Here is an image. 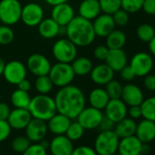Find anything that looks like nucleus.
Segmentation results:
<instances>
[{"instance_id":"1","label":"nucleus","mask_w":155,"mask_h":155,"mask_svg":"<svg viewBox=\"0 0 155 155\" xmlns=\"http://www.w3.org/2000/svg\"><path fill=\"white\" fill-rule=\"evenodd\" d=\"M57 111L69 119H76L85 108L86 98L83 91L77 86L68 85L59 88L54 97Z\"/></svg>"},{"instance_id":"2","label":"nucleus","mask_w":155,"mask_h":155,"mask_svg":"<svg viewBox=\"0 0 155 155\" xmlns=\"http://www.w3.org/2000/svg\"><path fill=\"white\" fill-rule=\"evenodd\" d=\"M65 34L77 47L83 48L91 45L96 38L92 22L81 16H75L66 26Z\"/></svg>"},{"instance_id":"3","label":"nucleus","mask_w":155,"mask_h":155,"mask_svg":"<svg viewBox=\"0 0 155 155\" xmlns=\"http://www.w3.org/2000/svg\"><path fill=\"white\" fill-rule=\"evenodd\" d=\"M28 110L32 118L44 121H48L58 112L54 98L48 96V94H38L31 98Z\"/></svg>"},{"instance_id":"4","label":"nucleus","mask_w":155,"mask_h":155,"mask_svg":"<svg viewBox=\"0 0 155 155\" xmlns=\"http://www.w3.org/2000/svg\"><path fill=\"white\" fill-rule=\"evenodd\" d=\"M120 138L114 130L101 131L94 141V150L98 155H113L118 151Z\"/></svg>"},{"instance_id":"5","label":"nucleus","mask_w":155,"mask_h":155,"mask_svg":"<svg viewBox=\"0 0 155 155\" xmlns=\"http://www.w3.org/2000/svg\"><path fill=\"white\" fill-rule=\"evenodd\" d=\"M48 76L54 86L62 88L71 84L75 78V73L70 63L57 62L51 66Z\"/></svg>"},{"instance_id":"6","label":"nucleus","mask_w":155,"mask_h":155,"mask_svg":"<svg viewBox=\"0 0 155 155\" xmlns=\"http://www.w3.org/2000/svg\"><path fill=\"white\" fill-rule=\"evenodd\" d=\"M22 5L18 0L0 1V22L4 25L13 26L20 21Z\"/></svg>"},{"instance_id":"7","label":"nucleus","mask_w":155,"mask_h":155,"mask_svg":"<svg viewBox=\"0 0 155 155\" xmlns=\"http://www.w3.org/2000/svg\"><path fill=\"white\" fill-rule=\"evenodd\" d=\"M77 46L68 38L58 39L52 47V54L58 62L71 63L78 54Z\"/></svg>"},{"instance_id":"8","label":"nucleus","mask_w":155,"mask_h":155,"mask_svg":"<svg viewBox=\"0 0 155 155\" xmlns=\"http://www.w3.org/2000/svg\"><path fill=\"white\" fill-rule=\"evenodd\" d=\"M129 66L134 72L135 77H145L153 69L154 61L150 54L138 52L131 58Z\"/></svg>"},{"instance_id":"9","label":"nucleus","mask_w":155,"mask_h":155,"mask_svg":"<svg viewBox=\"0 0 155 155\" xmlns=\"http://www.w3.org/2000/svg\"><path fill=\"white\" fill-rule=\"evenodd\" d=\"M103 116L104 114L102 110L90 106L85 107L80 112L76 118V120L85 129V130H91L99 128Z\"/></svg>"},{"instance_id":"10","label":"nucleus","mask_w":155,"mask_h":155,"mask_svg":"<svg viewBox=\"0 0 155 155\" xmlns=\"http://www.w3.org/2000/svg\"><path fill=\"white\" fill-rule=\"evenodd\" d=\"M28 68L19 60H11L5 65L3 76L7 82L12 85H18L22 80L27 78Z\"/></svg>"},{"instance_id":"11","label":"nucleus","mask_w":155,"mask_h":155,"mask_svg":"<svg viewBox=\"0 0 155 155\" xmlns=\"http://www.w3.org/2000/svg\"><path fill=\"white\" fill-rule=\"evenodd\" d=\"M44 18V10L38 3H28L22 7L20 20L28 27H38Z\"/></svg>"},{"instance_id":"12","label":"nucleus","mask_w":155,"mask_h":155,"mask_svg":"<svg viewBox=\"0 0 155 155\" xmlns=\"http://www.w3.org/2000/svg\"><path fill=\"white\" fill-rule=\"evenodd\" d=\"M26 67L28 70H29L33 75L38 77L48 75L51 68V63L44 55L35 53L28 57Z\"/></svg>"},{"instance_id":"13","label":"nucleus","mask_w":155,"mask_h":155,"mask_svg":"<svg viewBox=\"0 0 155 155\" xmlns=\"http://www.w3.org/2000/svg\"><path fill=\"white\" fill-rule=\"evenodd\" d=\"M104 115L114 123L126 118L128 115V106L121 99H110L104 109Z\"/></svg>"},{"instance_id":"14","label":"nucleus","mask_w":155,"mask_h":155,"mask_svg":"<svg viewBox=\"0 0 155 155\" xmlns=\"http://www.w3.org/2000/svg\"><path fill=\"white\" fill-rule=\"evenodd\" d=\"M26 136L31 142H40L45 139L48 131L47 121L32 118L25 129Z\"/></svg>"},{"instance_id":"15","label":"nucleus","mask_w":155,"mask_h":155,"mask_svg":"<svg viewBox=\"0 0 155 155\" xmlns=\"http://www.w3.org/2000/svg\"><path fill=\"white\" fill-rule=\"evenodd\" d=\"M48 150L51 155H71L74 145L65 134L55 135V137L49 141Z\"/></svg>"},{"instance_id":"16","label":"nucleus","mask_w":155,"mask_h":155,"mask_svg":"<svg viewBox=\"0 0 155 155\" xmlns=\"http://www.w3.org/2000/svg\"><path fill=\"white\" fill-rule=\"evenodd\" d=\"M75 17L73 8L68 3H61L53 6L51 10V18L60 27H66Z\"/></svg>"},{"instance_id":"17","label":"nucleus","mask_w":155,"mask_h":155,"mask_svg":"<svg viewBox=\"0 0 155 155\" xmlns=\"http://www.w3.org/2000/svg\"><path fill=\"white\" fill-rule=\"evenodd\" d=\"M32 120V116L28 109H18L15 108L10 111L8 118V122L12 130H25L29 121Z\"/></svg>"},{"instance_id":"18","label":"nucleus","mask_w":155,"mask_h":155,"mask_svg":"<svg viewBox=\"0 0 155 155\" xmlns=\"http://www.w3.org/2000/svg\"><path fill=\"white\" fill-rule=\"evenodd\" d=\"M96 37L106 38L113 29H115V23L111 15L101 14L92 22Z\"/></svg>"},{"instance_id":"19","label":"nucleus","mask_w":155,"mask_h":155,"mask_svg":"<svg viewBox=\"0 0 155 155\" xmlns=\"http://www.w3.org/2000/svg\"><path fill=\"white\" fill-rule=\"evenodd\" d=\"M120 99L129 107L136 106L141 104L144 100V95L139 86L132 83H129L123 86Z\"/></svg>"},{"instance_id":"20","label":"nucleus","mask_w":155,"mask_h":155,"mask_svg":"<svg viewBox=\"0 0 155 155\" xmlns=\"http://www.w3.org/2000/svg\"><path fill=\"white\" fill-rule=\"evenodd\" d=\"M90 75L91 81L95 84L102 86L113 80L114 71L106 63H102L93 67Z\"/></svg>"},{"instance_id":"21","label":"nucleus","mask_w":155,"mask_h":155,"mask_svg":"<svg viewBox=\"0 0 155 155\" xmlns=\"http://www.w3.org/2000/svg\"><path fill=\"white\" fill-rule=\"evenodd\" d=\"M142 142L135 136L120 139L118 152L121 155H141Z\"/></svg>"},{"instance_id":"22","label":"nucleus","mask_w":155,"mask_h":155,"mask_svg":"<svg viewBox=\"0 0 155 155\" xmlns=\"http://www.w3.org/2000/svg\"><path fill=\"white\" fill-rule=\"evenodd\" d=\"M135 136L142 143H150L155 140V122L143 119L137 123Z\"/></svg>"},{"instance_id":"23","label":"nucleus","mask_w":155,"mask_h":155,"mask_svg":"<svg viewBox=\"0 0 155 155\" xmlns=\"http://www.w3.org/2000/svg\"><path fill=\"white\" fill-rule=\"evenodd\" d=\"M70 122L71 119L57 112L47 121L48 130L54 135H63L66 133Z\"/></svg>"},{"instance_id":"24","label":"nucleus","mask_w":155,"mask_h":155,"mask_svg":"<svg viewBox=\"0 0 155 155\" xmlns=\"http://www.w3.org/2000/svg\"><path fill=\"white\" fill-rule=\"evenodd\" d=\"M105 62L114 72L120 71L128 65V57L122 48L110 49Z\"/></svg>"},{"instance_id":"25","label":"nucleus","mask_w":155,"mask_h":155,"mask_svg":"<svg viewBox=\"0 0 155 155\" xmlns=\"http://www.w3.org/2000/svg\"><path fill=\"white\" fill-rule=\"evenodd\" d=\"M101 14V9L99 0H81L79 6V16L91 21Z\"/></svg>"},{"instance_id":"26","label":"nucleus","mask_w":155,"mask_h":155,"mask_svg":"<svg viewBox=\"0 0 155 155\" xmlns=\"http://www.w3.org/2000/svg\"><path fill=\"white\" fill-rule=\"evenodd\" d=\"M60 28L61 27L51 18H43V20L38 26L39 35L46 39L54 38L60 34Z\"/></svg>"},{"instance_id":"27","label":"nucleus","mask_w":155,"mask_h":155,"mask_svg":"<svg viewBox=\"0 0 155 155\" xmlns=\"http://www.w3.org/2000/svg\"><path fill=\"white\" fill-rule=\"evenodd\" d=\"M136 127H137V123L135 120L130 117L129 118L126 117L121 120L118 121L117 123H115L113 130L117 134V136L120 139H121V138L135 135Z\"/></svg>"},{"instance_id":"28","label":"nucleus","mask_w":155,"mask_h":155,"mask_svg":"<svg viewBox=\"0 0 155 155\" xmlns=\"http://www.w3.org/2000/svg\"><path fill=\"white\" fill-rule=\"evenodd\" d=\"M110 100V99L107 94L105 89H101V88H97L92 90L89 95V102L91 106L101 110H103L105 109Z\"/></svg>"},{"instance_id":"29","label":"nucleus","mask_w":155,"mask_h":155,"mask_svg":"<svg viewBox=\"0 0 155 155\" xmlns=\"http://www.w3.org/2000/svg\"><path fill=\"white\" fill-rule=\"evenodd\" d=\"M70 65L75 73V76H81V77L89 75L93 68L92 61L86 57L76 58L70 63Z\"/></svg>"},{"instance_id":"30","label":"nucleus","mask_w":155,"mask_h":155,"mask_svg":"<svg viewBox=\"0 0 155 155\" xmlns=\"http://www.w3.org/2000/svg\"><path fill=\"white\" fill-rule=\"evenodd\" d=\"M127 41V37L125 33L121 30L113 29L106 37V46L110 49H119L122 48Z\"/></svg>"},{"instance_id":"31","label":"nucleus","mask_w":155,"mask_h":155,"mask_svg":"<svg viewBox=\"0 0 155 155\" xmlns=\"http://www.w3.org/2000/svg\"><path fill=\"white\" fill-rule=\"evenodd\" d=\"M10 101L12 105L18 109H28L31 101V97L28 91H21L19 89L14 91L11 94Z\"/></svg>"},{"instance_id":"32","label":"nucleus","mask_w":155,"mask_h":155,"mask_svg":"<svg viewBox=\"0 0 155 155\" xmlns=\"http://www.w3.org/2000/svg\"><path fill=\"white\" fill-rule=\"evenodd\" d=\"M140 106L143 119L155 122V96L144 99Z\"/></svg>"},{"instance_id":"33","label":"nucleus","mask_w":155,"mask_h":155,"mask_svg":"<svg viewBox=\"0 0 155 155\" xmlns=\"http://www.w3.org/2000/svg\"><path fill=\"white\" fill-rule=\"evenodd\" d=\"M54 87V84L48 75L38 76L35 81V89L38 94H48Z\"/></svg>"},{"instance_id":"34","label":"nucleus","mask_w":155,"mask_h":155,"mask_svg":"<svg viewBox=\"0 0 155 155\" xmlns=\"http://www.w3.org/2000/svg\"><path fill=\"white\" fill-rule=\"evenodd\" d=\"M85 132V129L78 122L77 120L71 121L65 135L71 140V141H77L81 140Z\"/></svg>"},{"instance_id":"35","label":"nucleus","mask_w":155,"mask_h":155,"mask_svg":"<svg viewBox=\"0 0 155 155\" xmlns=\"http://www.w3.org/2000/svg\"><path fill=\"white\" fill-rule=\"evenodd\" d=\"M136 34H137L138 38L140 41L149 43L152 39V38L155 36V28L150 24L143 23L138 27L136 30Z\"/></svg>"},{"instance_id":"36","label":"nucleus","mask_w":155,"mask_h":155,"mask_svg":"<svg viewBox=\"0 0 155 155\" xmlns=\"http://www.w3.org/2000/svg\"><path fill=\"white\" fill-rule=\"evenodd\" d=\"M99 3L101 12L104 14L112 15L121 8V0H99Z\"/></svg>"},{"instance_id":"37","label":"nucleus","mask_w":155,"mask_h":155,"mask_svg":"<svg viewBox=\"0 0 155 155\" xmlns=\"http://www.w3.org/2000/svg\"><path fill=\"white\" fill-rule=\"evenodd\" d=\"M32 142L25 136H18L13 139L11 142V149L16 153H23L31 144Z\"/></svg>"},{"instance_id":"38","label":"nucleus","mask_w":155,"mask_h":155,"mask_svg":"<svg viewBox=\"0 0 155 155\" xmlns=\"http://www.w3.org/2000/svg\"><path fill=\"white\" fill-rule=\"evenodd\" d=\"M105 91L109 95L110 99H120L123 86L118 81L111 80L105 85Z\"/></svg>"},{"instance_id":"39","label":"nucleus","mask_w":155,"mask_h":155,"mask_svg":"<svg viewBox=\"0 0 155 155\" xmlns=\"http://www.w3.org/2000/svg\"><path fill=\"white\" fill-rule=\"evenodd\" d=\"M15 38V34L10 26L0 25V45L7 46L9 45Z\"/></svg>"},{"instance_id":"40","label":"nucleus","mask_w":155,"mask_h":155,"mask_svg":"<svg viewBox=\"0 0 155 155\" xmlns=\"http://www.w3.org/2000/svg\"><path fill=\"white\" fill-rule=\"evenodd\" d=\"M144 0H121V8L129 14L136 13L142 8Z\"/></svg>"},{"instance_id":"41","label":"nucleus","mask_w":155,"mask_h":155,"mask_svg":"<svg viewBox=\"0 0 155 155\" xmlns=\"http://www.w3.org/2000/svg\"><path fill=\"white\" fill-rule=\"evenodd\" d=\"M114 23L119 27H125L130 21V14L122 8H120L112 15Z\"/></svg>"},{"instance_id":"42","label":"nucleus","mask_w":155,"mask_h":155,"mask_svg":"<svg viewBox=\"0 0 155 155\" xmlns=\"http://www.w3.org/2000/svg\"><path fill=\"white\" fill-rule=\"evenodd\" d=\"M22 155H48V149L43 147L39 142H33Z\"/></svg>"},{"instance_id":"43","label":"nucleus","mask_w":155,"mask_h":155,"mask_svg":"<svg viewBox=\"0 0 155 155\" xmlns=\"http://www.w3.org/2000/svg\"><path fill=\"white\" fill-rule=\"evenodd\" d=\"M11 127L8 120H0V142L6 140L11 134Z\"/></svg>"},{"instance_id":"44","label":"nucleus","mask_w":155,"mask_h":155,"mask_svg":"<svg viewBox=\"0 0 155 155\" xmlns=\"http://www.w3.org/2000/svg\"><path fill=\"white\" fill-rule=\"evenodd\" d=\"M109 51H110V48L107 46L100 45L94 48L93 55L96 59H98L100 61H105L109 55Z\"/></svg>"},{"instance_id":"45","label":"nucleus","mask_w":155,"mask_h":155,"mask_svg":"<svg viewBox=\"0 0 155 155\" xmlns=\"http://www.w3.org/2000/svg\"><path fill=\"white\" fill-rule=\"evenodd\" d=\"M71 155H98V153L96 152L94 148L86 145H81L74 148Z\"/></svg>"},{"instance_id":"46","label":"nucleus","mask_w":155,"mask_h":155,"mask_svg":"<svg viewBox=\"0 0 155 155\" xmlns=\"http://www.w3.org/2000/svg\"><path fill=\"white\" fill-rule=\"evenodd\" d=\"M119 72H120V78H121L123 81H132L134 78H135L134 72L132 71V69L130 68V67L129 65L125 66Z\"/></svg>"},{"instance_id":"47","label":"nucleus","mask_w":155,"mask_h":155,"mask_svg":"<svg viewBox=\"0 0 155 155\" xmlns=\"http://www.w3.org/2000/svg\"><path fill=\"white\" fill-rule=\"evenodd\" d=\"M144 87L149 91H155V74H148L144 77Z\"/></svg>"},{"instance_id":"48","label":"nucleus","mask_w":155,"mask_h":155,"mask_svg":"<svg viewBox=\"0 0 155 155\" xmlns=\"http://www.w3.org/2000/svg\"><path fill=\"white\" fill-rule=\"evenodd\" d=\"M141 9L147 15L155 16V0H144Z\"/></svg>"},{"instance_id":"49","label":"nucleus","mask_w":155,"mask_h":155,"mask_svg":"<svg viewBox=\"0 0 155 155\" xmlns=\"http://www.w3.org/2000/svg\"><path fill=\"white\" fill-rule=\"evenodd\" d=\"M114 126H115V123L110 119H109L108 117H106L104 115L98 129H100L101 131H102V130H112L114 129Z\"/></svg>"},{"instance_id":"50","label":"nucleus","mask_w":155,"mask_h":155,"mask_svg":"<svg viewBox=\"0 0 155 155\" xmlns=\"http://www.w3.org/2000/svg\"><path fill=\"white\" fill-rule=\"evenodd\" d=\"M128 115L130 118L133 119V120H138L140 118L142 117L141 115V109L140 105H136V106H130V108L128 109Z\"/></svg>"},{"instance_id":"51","label":"nucleus","mask_w":155,"mask_h":155,"mask_svg":"<svg viewBox=\"0 0 155 155\" xmlns=\"http://www.w3.org/2000/svg\"><path fill=\"white\" fill-rule=\"evenodd\" d=\"M10 107L5 103V102H0V120H7L9 114H10Z\"/></svg>"},{"instance_id":"52","label":"nucleus","mask_w":155,"mask_h":155,"mask_svg":"<svg viewBox=\"0 0 155 155\" xmlns=\"http://www.w3.org/2000/svg\"><path fill=\"white\" fill-rule=\"evenodd\" d=\"M18 89L21 90V91H29L30 89H31V83L28 80H27V78L24 80H22L18 85Z\"/></svg>"},{"instance_id":"53","label":"nucleus","mask_w":155,"mask_h":155,"mask_svg":"<svg viewBox=\"0 0 155 155\" xmlns=\"http://www.w3.org/2000/svg\"><path fill=\"white\" fill-rule=\"evenodd\" d=\"M151 147L150 146V143H142L141 146V155H147L150 152Z\"/></svg>"},{"instance_id":"54","label":"nucleus","mask_w":155,"mask_h":155,"mask_svg":"<svg viewBox=\"0 0 155 155\" xmlns=\"http://www.w3.org/2000/svg\"><path fill=\"white\" fill-rule=\"evenodd\" d=\"M149 50H150V52L151 55L155 56V36L149 42Z\"/></svg>"},{"instance_id":"55","label":"nucleus","mask_w":155,"mask_h":155,"mask_svg":"<svg viewBox=\"0 0 155 155\" xmlns=\"http://www.w3.org/2000/svg\"><path fill=\"white\" fill-rule=\"evenodd\" d=\"M46 3L50 5V6H56V5H58V4H61V3H66L68 2V0H45Z\"/></svg>"},{"instance_id":"56","label":"nucleus","mask_w":155,"mask_h":155,"mask_svg":"<svg viewBox=\"0 0 155 155\" xmlns=\"http://www.w3.org/2000/svg\"><path fill=\"white\" fill-rule=\"evenodd\" d=\"M5 61L3 60V58H0V76L3 75V71H4V68H5Z\"/></svg>"},{"instance_id":"57","label":"nucleus","mask_w":155,"mask_h":155,"mask_svg":"<svg viewBox=\"0 0 155 155\" xmlns=\"http://www.w3.org/2000/svg\"><path fill=\"white\" fill-rule=\"evenodd\" d=\"M39 143H40L43 147H45L46 149H48V146H49V141H48V140H47L44 139V140H42Z\"/></svg>"},{"instance_id":"58","label":"nucleus","mask_w":155,"mask_h":155,"mask_svg":"<svg viewBox=\"0 0 155 155\" xmlns=\"http://www.w3.org/2000/svg\"><path fill=\"white\" fill-rule=\"evenodd\" d=\"M113 155H121V154H120V153H119V152L117 151V152H116V153H114Z\"/></svg>"},{"instance_id":"59","label":"nucleus","mask_w":155,"mask_h":155,"mask_svg":"<svg viewBox=\"0 0 155 155\" xmlns=\"http://www.w3.org/2000/svg\"><path fill=\"white\" fill-rule=\"evenodd\" d=\"M1 100H2V96H1V94H0V102H1Z\"/></svg>"},{"instance_id":"60","label":"nucleus","mask_w":155,"mask_h":155,"mask_svg":"<svg viewBox=\"0 0 155 155\" xmlns=\"http://www.w3.org/2000/svg\"><path fill=\"white\" fill-rule=\"evenodd\" d=\"M154 68H155V65H154Z\"/></svg>"}]
</instances>
